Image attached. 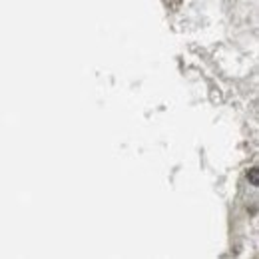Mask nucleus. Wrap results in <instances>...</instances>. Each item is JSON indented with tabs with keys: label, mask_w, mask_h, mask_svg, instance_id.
I'll use <instances>...</instances> for the list:
<instances>
[{
	"label": "nucleus",
	"mask_w": 259,
	"mask_h": 259,
	"mask_svg": "<svg viewBox=\"0 0 259 259\" xmlns=\"http://www.w3.org/2000/svg\"><path fill=\"white\" fill-rule=\"evenodd\" d=\"M251 182L253 186H257V169H251Z\"/></svg>",
	"instance_id": "1"
}]
</instances>
